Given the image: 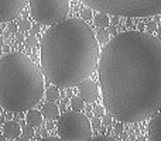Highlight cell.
<instances>
[{
    "mask_svg": "<svg viewBox=\"0 0 161 141\" xmlns=\"http://www.w3.org/2000/svg\"><path fill=\"white\" fill-rule=\"evenodd\" d=\"M103 106L122 123H140L161 109V40L150 33L114 35L99 54Z\"/></svg>",
    "mask_w": 161,
    "mask_h": 141,
    "instance_id": "1",
    "label": "cell"
},
{
    "mask_svg": "<svg viewBox=\"0 0 161 141\" xmlns=\"http://www.w3.org/2000/svg\"><path fill=\"white\" fill-rule=\"evenodd\" d=\"M99 42L85 20L53 24L41 40V71L53 85L74 88L97 68Z\"/></svg>",
    "mask_w": 161,
    "mask_h": 141,
    "instance_id": "2",
    "label": "cell"
},
{
    "mask_svg": "<svg viewBox=\"0 0 161 141\" xmlns=\"http://www.w3.org/2000/svg\"><path fill=\"white\" fill-rule=\"evenodd\" d=\"M44 73L25 54L0 58V107L7 111L33 109L44 95Z\"/></svg>",
    "mask_w": 161,
    "mask_h": 141,
    "instance_id": "3",
    "label": "cell"
},
{
    "mask_svg": "<svg viewBox=\"0 0 161 141\" xmlns=\"http://www.w3.org/2000/svg\"><path fill=\"white\" fill-rule=\"evenodd\" d=\"M97 11L123 17H150L161 14V0H82Z\"/></svg>",
    "mask_w": 161,
    "mask_h": 141,
    "instance_id": "4",
    "label": "cell"
},
{
    "mask_svg": "<svg viewBox=\"0 0 161 141\" xmlns=\"http://www.w3.org/2000/svg\"><path fill=\"white\" fill-rule=\"evenodd\" d=\"M57 130L59 138L65 141H85L92 138V124L80 111H65L58 117Z\"/></svg>",
    "mask_w": 161,
    "mask_h": 141,
    "instance_id": "5",
    "label": "cell"
},
{
    "mask_svg": "<svg viewBox=\"0 0 161 141\" xmlns=\"http://www.w3.org/2000/svg\"><path fill=\"white\" fill-rule=\"evenodd\" d=\"M30 11L37 23L51 25L69 13V0H30Z\"/></svg>",
    "mask_w": 161,
    "mask_h": 141,
    "instance_id": "6",
    "label": "cell"
},
{
    "mask_svg": "<svg viewBox=\"0 0 161 141\" xmlns=\"http://www.w3.org/2000/svg\"><path fill=\"white\" fill-rule=\"evenodd\" d=\"M27 0H0V23L16 20L25 7Z\"/></svg>",
    "mask_w": 161,
    "mask_h": 141,
    "instance_id": "7",
    "label": "cell"
},
{
    "mask_svg": "<svg viewBox=\"0 0 161 141\" xmlns=\"http://www.w3.org/2000/svg\"><path fill=\"white\" fill-rule=\"evenodd\" d=\"M79 96L82 97V100L85 103H93L99 97V90H97V85L93 80L85 79L78 85Z\"/></svg>",
    "mask_w": 161,
    "mask_h": 141,
    "instance_id": "8",
    "label": "cell"
},
{
    "mask_svg": "<svg viewBox=\"0 0 161 141\" xmlns=\"http://www.w3.org/2000/svg\"><path fill=\"white\" fill-rule=\"evenodd\" d=\"M147 136L151 141H161V109L151 116L147 124Z\"/></svg>",
    "mask_w": 161,
    "mask_h": 141,
    "instance_id": "9",
    "label": "cell"
},
{
    "mask_svg": "<svg viewBox=\"0 0 161 141\" xmlns=\"http://www.w3.org/2000/svg\"><path fill=\"white\" fill-rule=\"evenodd\" d=\"M3 134L7 140H16L21 134V127H20L19 122H14V120L7 122L3 126Z\"/></svg>",
    "mask_w": 161,
    "mask_h": 141,
    "instance_id": "10",
    "label": "cell"
},
{
    "mask_svg": "<svg viewBox=\"0 0 161 141\" xmlns=\"http://www.w3.org/2000/svg\"><path fill=\"white\" fill-rule=\"evenodd\" d=\"M41 114H42V117L47 120H55L59 117V109L57 107V105H54L53 102L48 100V103H45V105L42 106Z\"/></svg>",
    "mask_w": 161,
    "mask_h": 141,
    "instance_id": "11",
    "label": "cell"
},
{
    "mask_svg": "<svg viewBox=\"0 0 161 141\" xmlns=\"http://www.w3.org/2000/svg\"><path fill=\"white\" fill-rule=\"evenodd\" d=\"M25 122L31 127H40L42 124V114L38 110H31L28 109V113L25 116Z\"/></svg>",
    "mask_w": 161,
    "mask_h": 141,
    "instance_id": "12",
    "label": "cell"
},
{
    "mask_svg": "<svg viewBox=\"0 0 161 141\" xmlns=\"http://www.w3.org/2000/svg\"><path fill=\"white\" fill-rule=\"evenodd\" d=\"M93 21H95V25L99 28H106L109 25V17L106 13H103V11H100V13H97L96 16L93 17Z\"/></svg>",
    "mask_w": 161,
    "mask_h": 141,
    "instance_id": "13",
    "label": "cell"
},
{
    "mask_svg": "<svg viewBox=\"0 0 161 141\" xmlns=\"http://www.w3.org/2000/svg\"><path fill=\"white\" fill-rule=\"evenodd\" d=\"M96 40L99 44H108V41L110 40V33L106 28H99L96 31Z\"/></svg>",
    "mask_w": 161,
    "mask_h": 141,
    "instance_id": "14",
    "label": "cell"
},
{
    "mask_svg": "<svg viewBox=\"0 0 161 141\" xmlns=\"http://www.w3.org/2000/svg\"><path fill=\"white\" fill-rule=\"evenodd\" d=\"M45 96H47V100H50V102H55L57 99H59V89H58V86H55V85L50 86V88L45 90Z\"/></svg>",
    "mask_w": 161,
    "mask_h": 141,
    "instance_id": "15",
    "label": "cell"
},
{
    "mask_svg": "<svg viewBox=\"0 0 161 141\" xmlns=\"http://www.w3.org/2000/svg\"><path fill=\"white\" fill-rule=\"evenodd\" d=\"M83 106H85V102L82 100V97H78V96H74L72 99H71V107H72V110L75 111H82L83 110Z\"/></svg>",
    "mask_w": 161,
    "mask_h": 141,
    "instance_id": "16",
    "label": "cell"
},
{
    "mask_svg": "<svg viewBox=\"0 0 161 141\" xmlns=\"http://www.w3.org/2000/svg\"><path fill=\"white\" fill-rule=\"evenodd\" d=\"M21 136L23 137H25L27 140H30V138H33V136H34V127H31V126H24V127L21 128Z\"/></svg>",
    "mask_w": 161,
    "mask_h": 141,
    "instance_id": "17",
    "label": "cell"
},
{
    "mask_svg": "<svg viewBox=\"0 0 161 141\" xmlns=\"http://www.w3.org/2000/svg\"><path fill=\"white\" fill-rule=\"evenodd\" d=\"M24 44H25V47L27 48H34L37 44H38V40H37V37L33 34V35H30L28 38L24 40Z\"/></svg>",
    "mask_w": 161,
    "mask_h": 141,
    "instance_id": "18",
    "label": "cell"
},
{
    "mask_svg": "<svg viewBox=\"0 0 161 141\" xmlns=\"http://www.w3.org/2000/svg\"><path fill=\"white\" fill-rule=\"evenodd\" d=\"M113 134L116 136V138H119V136L123 134V123L117 120V123H114V130H113Z\"/></svg>",
    "mask_w": 161,
    "mask_h": 141,
    "instance_id": "19",
    "label": "cell"
},
{
    "mask_svg": "<svg viewBox=\"0 0 161 141\" xmlns=\"http://www.w3.org/2000/svg\"><path fill=\"white\" fill-rule=\"evenodd\" d=\"M102 124L106 126V127H109V126L113 124V117H112V114H103L102 116Z\"/></svg>",
    "mask_w": 161,
    "mask_h": 141,
    "instance_id": "20",
    "label": "cell"
},
{
    "mask_svg": "<svg viewBox=\"0 0 161 141\" xmlns=\"http://www.w3.org/2000/svg\"><path fill=\"white\" fill-rule=\"evenodd\" d=\"M80 16H82V20H91L92 17V10H91V7L89 8H83L82 11H80Z\"/></svg>",
    "mask_w": 161,
    "mask_h": 141,
    "instance_id": "21",
    "label": "cell"
},
{
    "mask_svg": "<svg viewBox=\"0 0 161 141\" xmlns=\"http://www.w3.org/2000/svg\"><path fill=\"white\" fill-rule=\"evenodd\" d=\"M19 27H20V30H21V31H25V30H28V28L31 27V24L28 23L27 19H23L19 23Z\"/></svg>",
    "mask_w": 161,
    "mask_h": 141,
    "instance_id": "22",
    "label": "cell"
},
{
    "mask_svg": "<svg viewBox=\"0 0 161 141\" xmlns=\"http://www.w3.org/2000/svg\"><path fill=\"white\" fill-rule=\"evenodd\" d=\"M91 124H92V128H93V130H99V128H100V124H102V122H100L99 117L95 116L93 119H92Z\"/></svg>",
    "mask_w": 161,
    "mask_h": 141,
    "instance_id": "23",
    "label": "cell"
},
{
    "mask_svg": "<svg viewBox=\"0 0 161 141\" xmlns=\"http://www.w3.org/2000/svg\"><path fill=\"white\" fill-rule=\"evenodd\" d=\"M157 23L156 21H151V23H148L147 24V33H150V34H153L154 31H157Z\"/></svg>",
    "mask_w": 161,
    "mask_h": 141,
    "instance_id": "24",
    "label": "cell"
},
{
    "mask_svg": "<svg viewBox=\"0 0 161 141\" xmlns=\"http://www.w3.org/2000/svg\"><path fill=\"white\" fill-rule=\"evenodd\" d=\"M103 114H105V109H103L102 106H96V107H95V116H96V117H102Z\"/></svg>",
    "mask_w": 161,
    "mask_h": 141,
    "instance_id": "25",
    "label": "cell"
},
{
    "mask_svg": "<svg viewBox=\"0 0 161 141\" xmlns=\"http://www.w3.org/2000/svg\"><path fill=\"white\" fill-rule=\"evenodd\" d=\"M92 140H95V141H109L112 138H109L108 136H95V137H92Z\"/></svg>",
    "mask_w": 161,
    "mask_h": 141,
    "instance_id": "26",
    "label": "cell"
},
{
    "mask_svg": "<svg viewBox=\"0 0 161 141\" xmlns=\"http://www.w3.org/2000/svg\"><path fill=\"white\" fill-rule=\"evenodd\" d=\"M8 31H10L11 34H14L17 31V27H16V24H14V23H10V24H8Z\"/></svg>",
    "mask_w": 161,
    "mask_h": 141,
    "instance_id": "27",
    "label": "cell"
},
{
    "mask_svg": "<svg viewBox=\"0 0 161 141\" xmlns=\"http://www.w3.org/2000/svg\"><path fill=\"white\" fill-rule=\"evenodd\" d=\"M24 40H25V38H24V35H23L21 33H17V34H16V41H17V42H24Z\"/></svg>",
    "mask_w": 161,
    "mask_h": 141,
    "instance_id": "28",
    "label": "cell"
},
{
    "mask_svg": "<svg viewBox=\"0 0 161 141\" xmlns=\"http://www.w3.org/2000/svg\"><path fill=\"white\" fill-rule=\"evenodd\" d=\"M38 31H40V24H36V25H33V27H31V34H34V35H36V34H38Z\"/></svg>",
    "mask_w": 161,
    "mask_h": 141,
    "instance_id": "29",
    "label": "cell"
},
{
    "mask_svg": "<svg viewBox=\"0 0 161 141\" xmlns=\"http://www.w3.org/2000/svg\"><path fill=\"white\" fill-rule=\"evenodd\" d=\"M57 140H61L59 137H47V138H44V141H57Z\"/></svg>",
    "mask_w": 161,
    "mask_h": 141,
    "instance_id": "30",
    "label": "cell"
},
{
    "mask_svg": "<svg viewBox=\"0 0 161 141\" xmlns=\"http://www.w3.org/2000/svg\"><path fill=\"white\" fill-rule=\"evenodd\" d=\"M157 34H158V38L161 40V25H158V27H157Z\"/></svg>",
    "mask_w": 161,
    "mask_h": 141,
    "instance_id": "31",
    "label": "cell"
},
{
    "mask_svg": "<svg viewBox=\"0 0 161 141\" xmlns=\"http://www.w3.org/2000/svg\"><path fill=\"white\" fill-rule=\"evenodd\" d=\"M6 140H7V138H6L4 136H0V141H6Z\"/></svg>",
    "mask_w": 161,
    "mask_h": 141,
    "instance_id": "32",
    "label": "cell"
},
{
    "mask_svg": "<svg viewBox=\"0 0 161 141\" xmlns=\"http://www.w3.org/2000/svg\"><path fill=\"white\" fill-rule=\"evenodd\" d=\"M109 33L113 34V33H114V28H113V27H110V28H109Z\"/></svg>",
    "mask_w": 161,
    "mask_h": 141,
    "instance_id": "33",
    "label": "cell"
},
{
    "mask_svg": "<svg viewBox=\"0 0 161 141\" xmlns=\"http://www.w3.org/2000/svg\"><path fill=\"white\" fill-rule=\"evenodd\" d=\"M2 45H3V38L0 37V47H2Z\"/></svg>",
    "mask_w": 161,
    "mask_h": 141,
    "instance_id": "34",
    "label": "cell"
}]
</instances>
